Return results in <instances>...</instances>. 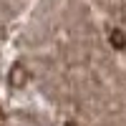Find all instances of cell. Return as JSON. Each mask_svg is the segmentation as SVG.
<instances>
[{
	"mask_svg": "<svg viewBox=\"0 0 126 126\" xmlns=\"http://www.w3.org/2000/svg\"><path fill=\"white\" fill-rule=\"evenodd\" d=\"M66 126H76V124H73V121H68V124H66Z\"/></svg>",
	"mask_w": 126,
	"mask_h": 126,
	"instance_id": "3957f363",
	"label": "cell"
},
{
	"mask_svg": "<svg viewBox=\"0 0 126 126\" xmlns=\"http://www.w3.org/2000/svg\"><path fill=\"white\" fill-rule=\"evenodd\" d=\"M28 81V73H25V68L20 66H13V71H10V83H13V86H23V83Z\"/></svg>",
	"mask_w": 126,
	"mask_h": 126,
	"instance_id": "6da1fadb",
	"label": "cell"
},
{
	"mask_svg": "<svg viewBox=\"0 0 126 126\" xmlns=\"http://www.w3.org/2000/svg\"><path fill=\"white\" fill-rule=\"evenodd\" d=\"M109 40H111V46L116 48V50H121V48H126V33L124 30H111V35H109Z\"/></svg>",
	"mask_w": 126,
	"mask_h": 126,
	"instance_id": "7a4b0ae2",
	"label": "cell"
}]
</instances>
